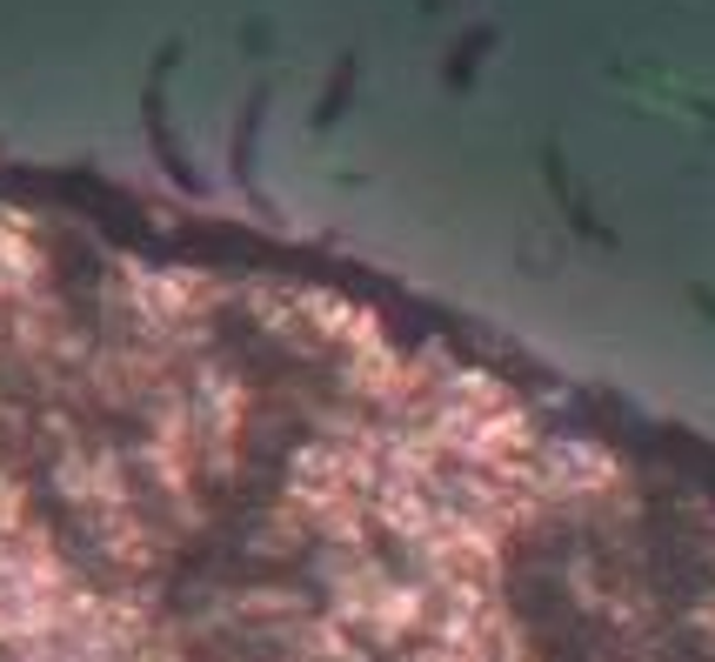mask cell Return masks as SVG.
<instances>
[{
	"instance_id": "1",
	"label": "cell",
	"mask_w": 715,
	"mask_h": 662,
	"mask_svg": "<svg viewBox=\"0 0 715 662\" xmlns=\"http://www.w3.org/2000/svg\"><path fill=\"white\" fill-rule=\"evenodd\" d=\"M0 662H715V488L375 301L0 201Z\"/></svg>"
}]
</instances>
